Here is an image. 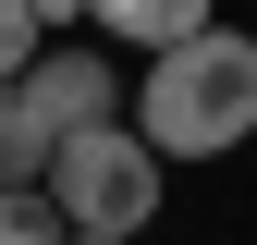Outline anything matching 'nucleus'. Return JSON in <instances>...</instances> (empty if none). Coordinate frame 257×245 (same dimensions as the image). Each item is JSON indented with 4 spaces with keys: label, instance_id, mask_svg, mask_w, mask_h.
<instances>
[{
    "label": "nucleus",
    "instance_id": "nucleus-9",
    "mask_svg": "<svg viewBox=\"0 0 257 245\" xmlns=\"http://www.w3.org/2000/svg\"><path fill=\"white\" fill-rule=\"evenodd\" d=\"M74 245H135V233H74Z\"/></svg>",
    "mask_w": 257,
    "mask_h": 245
},
{
    "label": "nucleus",
    "instance_id": "nucleus-8",
    "mask_svg": "<svg viewBox=\"0 0 257 245\" xmlns=\"http://www.w3.org/2000/svg\"><path fill=\"white\" fill-rule=\"evenodd\" d=\"M37 25H86V0H37Z\"/></svg>",
    "mask_w": 257,
    "mask_h": 245
},
{
    "label": "nucleus",
    "instance_id": "nucleus-6",
    "mask_svg": "<svg viewBox=\"0 0 257 245\" xmlns=\"http://www.w3.org/2000/svg\"><path fill=\"white\" fill-rule=\"evenodd\" d=\"M0 245H74V221H61L49 184H0Z\"/></svg>",
    "mask_w": 257,
    "mask_h": 245
},
{
    "label": "nucleus",
    "instance_id": "nucleus-4",
    "mask_svg": "<svg viewBox=\"0 0 257 245\" xmlns=\"http://www.w3.org/2000/svg\"><path fill=\"white\" fill-rule=\"evenodd\" d=\"M86 25L122 49H172V37H196L208 25V0H86Z\"/></svg>",
    "mask_w": 257,
    "mask_h": 245
},
{
    "label": "nucleus",
    "instance_id": "nucleus-2",
    "mask_svg": "<svg viewBox=\"0 0 257 245\" xmlns=\"http://www.w3.org/2000/svg\"><path fill=\"white\" fill-rule=\"evenodd\" d=\"M49 196L74 233H147L159 221V147L147 122H74L49 147Z\"/></svg>",
    "mask_w": 257,
    "mask_h": 245
},
{
    "label": "nucleus",
    "instance_id": "nucleus-7",
    "mask_svg": "<svg viewBox=\"0 0 257 245\" xmlns=\"http://www.w3.org/2000/svg\"><path fill=\"white\" fill-rule=\"evenodd\" d=\"M37 0H0V86H25V61H37Z\"/></svg>",
    "mask_w": 257,
    "mask_h": 245
},
{
    "label": "nucleus",
    "instance_id": "nucleus-1",
    "mask_svg": "<svg viewBox=\"0 0 257 245\" xmlns=\"http://www.w3.org/2000/svg\"><path fill=\"white\" fill-rule=\"evenodd\" d=\"M135 122H147V147H159V160H233V147L257 135V37L196 25V37L147 49Z\"/></svg>",
    "mask_w": 257,
    "mask_h": 245
},
{
    "label": "nucleus",
    "instance_id": "nucleus-5",
    "mask_svg": "<svg viewBox=\"0 0 257 245\" xmlns=\"http://www.w3.org/2000/svg\"><path fill=\"white\" fill-rule=\"evenodd\" d=\"M49 122H37V98L25 86H0V184H49Z\"/></svg>",
    "mask_w": 257,
    "mask_h": 245
},
{
    "label": "nucleus",
    "instance_id": "nucleus-3",
    "mask_svg": "<svg viewBox=\"0 0 257 245\" xmlns=\"http://www.w3.org/2000/svg\"><path fill=\"white\" fill-rule=\"evenodd\" d=\"M25 98H37L49 135H74V122H122V86H110L98 49H37V61H25Z\"/></svg>",
    "mask_w": 257,
    "mask_h": 245
}]
</instances>
